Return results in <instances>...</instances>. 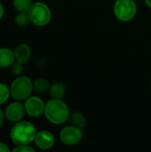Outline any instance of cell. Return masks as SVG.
Instances as JSON below:
<instances>
[{
    "label": "cell",
    "mask_w": 151,
    "mask_h": 152,
    "mask_svg": "<svg viewBox=\"0 0 151 152\" xmlns=\"http://www.w3.org/2000/svg\"><path fill=\"white\" fill-rule=\"evenodd\" d=\"M44 116L53 125H62L69 119L70 112L68 105L59 99H51L45 103Z\"/></svg>",
    "instance_id": "1"
},
{
    "label": "cell",
    "mask_w": 151,
    "mask_h": 152,
    "mask_svg": "<svg viewBox=\"0 0 151 152\" xmlns=\"http://www.w3.org/2000/svg\"><path fill=\"white\" fill-rule=\"evenodd\" d=\"M36 126L28 121H19L12 127L10 138L16 145H26L31 143L36 135Z\"/></svg>",
    "instance_id": "2"
},
{
    "label": "cell",
    "mask_w": 151,
    "mask_h": 152,
    "mask_svg": "<svg viewBox=\"0 0 151 152\" xmlns=\"http://www.w3.org/2000/svg\"><path fill=\"white\" fill-rule=\"evenodd\" d=\"M28 13L29 15L30 21L37 27H44L47 25L52 18L50 8L43 2L33 3L28 11Z\"/></svg>",
    "instance_id": "3"
},
{
    "label": "cell",
    "mask_w": 151,
    "mask_h": 152,
    "mask_svg": "<svg viewBox=\"0 0 151 152\" xmlns=\"http://www.w3.org/2000/svg\"><path fill=\"white\" fill-rule=\"evenodd\" d=\"M115 17L123 22L132 20L137 13V4L134 0H116L113 6Z\"/></svg>",
    "instance_id": "4"
},
{
    "label": "cell",
    "mask_w": 151,
    "mask_h": 152,
    "mask_svg": "<svg viewBox=\"0 0 151 152\" xmlns=\"http://www.w3.org/2000/svg\"><path fill=\"white\" fill-rule=\"evenodd\" d=\"M33 89V81L29 77L25 76H21L15 78L10 87L11 95L18 101H22L28 98Z\"/></svg>",
    "instance_id": "5"
},
{
    "label": "cell",
    "mask_w": 151,
    "mask_h": 152,
    "mask_svg": "<svg viewBox=\"0 0 151 152\" xmlns=\"http://www.w3.org/2000/svg\"><path fill=\"white\" fill-rule=\"evenodd\" d=\"M83 139V129L73 125L63 127L60 133V140L66 146H74Z\"/></svg>",
    "instance_id": "6"
},
{
    "label": "cell",
    "mask_w": 151,
    "mask_h": 152,
    "mask_svg": "<svg viewBox=\"0 0 151 152\" xmlns=\"http://www.w3.org/2000/svg\"><path fill=\"white\" fill-rule=\"evenodd\" d=\"M26 113L31 118H38L44 113L45 104L43 100L37 96H29L26 99L24 104Z\"/></svg>",
    "instance_id": "7"
},
{
    "label": "cell",
    "mask_w": 151,
    "mask_h": 152,
    "mask_svg": "<svg viewBox=\"0 0 151 152\" xmlns=\"http://www.w3.org/2000/svg\"><path fill=\"white\" fill-rule=\"evenodd\" d=\"M36 147H38L41 150H49L53 148L55 142V138L54 135L47 131V130H42L36 133V135L34 140Z\"/></svg>",
    "instance_id": "8"
},
{
    "label": "cell",
    "mask_w": 151,
    "mask_h": 152,
    "mask_svg": "<svg viewBox=\"0 0 151 152\" xmlns=\"http://www.w3.org/2000/svg\"><path fill=\"white\" fill-rule=\"evenodd\" d=\"M25 107L20 102H16L9 104L5 110V117L11 122H19L24 116Z\"/></svg>",
    "instance_id": "9"
},
{
    "label": "cell",
    "mask_w": 151,
    "mask_h": 152,
    "mask_svg": "<svg viewBox=\"0 0 151 152\" xmlns=\"http://www.w3.org/2000/svg\"><path fill=\"white\" fill-rule=\"evenodd\" d=\"M13 53H14L15 61L18 62H20L22 64L26 63L29 60L30 54H31L30 48L26 44H20L19 45H17L15 47Z\"/></svg>",
    "instance_id": "10"
},
{
    "label": "cell",
    "mask_w": 151,
    "mask_h": 152,
    "mask_svg": "<svg viewBox=\"0 0 151 152\" xmlns=\"http://www.w3.org/2000/svg\"><path fill=\"white\" fill-rule=\"evenodd\" d=\"M15 61L14 53L8 48H0V68L12 66Z\"/></svg>",
    "instance_id": "11"
},
{
    "label": "cell",
    "mask_w": 151,
    "mask_h": 152,
    "mask_svg": "<svg viewBox=\"0 0 151 152\" xmlns=\"http://www.w3.org/2000/svg\"><path fill=\"white\" fill-rule=\"evenodd\" d=\"M49 94L52 99L62 100L66 94V87L61 82H54L50 86Z\"/></svg>",
    "instance_id": "12"
},
{
    "label": "cell",
    "mask_w": 151,
    "mask_h": 152,
    "mask_svg": "<svg viewBox=\"0 0 151 152\" xmlns=\"http://www.w3.org/2000/svg\"><path fill=\"white\" fill-rule=\"evenodd\" d=\"M69 121L71 125L84 129L86 126V118L85 115L80 111H74L69 116Z\"/></svg>",
    "instance_id": "13"
},
{
    "label": "cell",
    "mask_w": 151,
    "mask_h": 152,
    "mask_svg": "<svg viewBox=\"0 0 151 152\" xmlns=\"http://www.w3.org/2000/svg\"><path fill=\"white\" fill-rule=\"evenodd\" d=\"M33 84H34V90L37 93H40V94H43V93L49 91L50 86H51L49 81L45 78H43V77L36 79L33 82Z\"/></svg>",
    "instance_id": "14"
},
{
    "label": "cell",
    "mask_w": 151,
    "mask_h": 152,
    "mask_svg": "<svg viewBox=\"0 0 151 152\" xmlns=\"http://www.w3.org/2000/svg\"><path fill=\"white\" fill-rule=\"evenodd\" d=\"M15 22L20 27L28 26L29 22H31L28 12H19V13L15 16Z\"/></svg>",
    "instance_id": "15"
},
{
    "label": "cell",
    "mask_w": 151,
    "mask_h": 152,
    "mask_svg": "<svg viewBox=\"0 0 151 152\" xmlns=\"http://www.w3.org/2000/svg\"><path fill=\"white\" fill-rule=\"evenodd\" d=\"M32 4L31 0H13V6L18 12H28Z\"/></svg>",
    "instance_id": "16"
},
{
    "label": "cell",
    "mask_w": 151,
    "mask_h": 152,
    "mask_svg": "<svg viewBox=\"0 0 151 152\" xmlns=\"http://www.w3.org/2000/svg\"><path fill=\"white\" fill-rule=\"evenodd\" d=\"M10 94V88H8L7 86H5L4 84H0V104L5 102L8 100Z\"/></svg>",
    "instance_id": "17"
},
{
    "label": "cell",
    "mask_w": 151,
    "mask_h": 152,
    "mask_svg": "<svg viewBox=\"0 0 151 152\" xmlns=\"http://www.w3.org/2000/svg\"><path fill=\"white\" fill-rule=\"evenodd\" d=\"M11 71H12V74H14V75H16V76L21 74V72L23 71V64L20 63V62L16 61L15 63H13V64L12 65Z\"/></svg>",
    "instance_id": "18"
},
{
    "label": "cell",
    "mask_w": 151,
    "mask_h": 152,
    "mask_svg": "<svg viewBox=\"0 0 151 152\" xmlns=\"http://www.w3.org/2000/svg\"><path fill=\"white\" fill-rule=\"evenodd\" d=\"M15 152H35V150L30 147L28 144L26 145H17V147L13 150Z\"/></svg>",
    "instance_id": "19"
},
{
    "label": "cell",
    "mask_w": 151,
    "mask_h": 152,
    "mask_svg": "<svg viewBox=\"0 0 151 152\" xmlns=\"http://www.w3.org/2000/svg\"><path fill=\"white\" fill-rule=\"evenodd\" d=\"M10 151V149L7 147L6 144L3 143V142H0V152H9Z\"/></svg>",
    "instance_id": "20"
},
{
    "label": "cell",
    "mask_w": 151,
    "mask_h": 152,
    "mask_svg": "<svg viewBox=\"0 0 151 152\" xmlns=\"http://www.w3.org/2000/svg\"><path fill=\"white\" fill-rule=\"evenodd\" d=\"M4 121V112L2 111V110L0 109V127L3 126Z\"/></svg>",
    "instance_id": "21"
},
{
    "label": "cell",
    "mask_w": 151,
    "mask_h": 152,
    "mask_svg": "<svg viewBox=\"0 0 151 152\" xmlns=\"http://www.w3.org/2000/svg\"><path fill=\"white\" fill-rule=\"evenodd\" d=\"M3 14H4V7H3L2 4L0 3V20H1L2 17H3Z\"/></svg>",
    "instance_id": "22"
},
{
    "label": "cell",
    "mask_w": 151,
    "mask_h": 152,
    "mask_svg": "<svg viewBox=\"0 0 151 152\" xmlns=\"http://www.w3.org/2000/svg\"><path fill=\"white\" fill-rule=\"evenodd\" d=\"M144 1H145V4H147V6L151 8V0H144Z\"/></svg>",
    "instance_id": "23"
}]
</instances>
